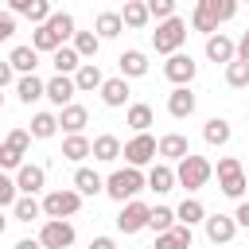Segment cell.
<instances>
[{"instance_id":"836d02e7","label":"cell","mask_w":249,"mask_h":249,"mask_svg":"<svg viewBox=\"0 0 249 249\" xmlns=\"http://www.w3.org/2000/svg\"><path fill=\"white\" fill-rule=\"evenodd\" d=\"M27 132H31L35 140H47V136H54V132H58V117H54V113H35Z\"/></svg>"},{"instance_id":"603a6c76","label":"cell","mask_w":249,"mask_h":249,"mask_svg":"<svg viewBox=\"0 0 249 249\" xmlns=\"http://www.w3.org/2000/svg\"><path fill=\"white\" fill-rule=\"evenodd\" d=\"M156 249H191V226H171L167 233H156Z\"/></svg>"},{"instance_id":"6da1fadb","label":"cell","mask_w":249,"mask_h":249,"mask_svg":"<svg viewBox=\"0 0 249 249\" xmlns=\"http://www.w3.org/2000/svg\"><path fill=\"white\" fill-rule=\"evenodd\" d=\"M214 175V167H210V160L206 156H183L179 160V167H175V183L179 187H187V191H198V187H206V179Z\"/></svg>"},{"instance_id":"ba28073f","label":"cell","mask_w":249,"mask_h":249,"mask_svg":"<svg viewBox=\"0 0 249 249\" xmlns=\"http://www.w3.org/2000/svg\"><path fill=\"white\" fill-rule=\"evenodd\" d=\"M121 152H124L128 167H144V163H152V160H156V140H152L148 132H136Z\"/></svg>"},{"instance_id":"9c48e42d","label":"cell","mask_w":249,"mask_h":249,"mask_svg":"<svg viewBox=\"0 0 249 249\" xmlns=\"http://www.w3.org/2000/svg\"><path fill=\"white\" fill-rule=\"evenodd\" d=\"M195 70H198V66H195V58H191V54H179V51H175V54H167V62H163V78H167V82H175V86H191Z\"/></svg>"},{"instance_id":"11a10c76","label":"cell","mask_w":249,"mask_h":249,"mask_svg":"<svg viewBox=\"0 0 249 249\" xmlns=\"http://www.w3.org/2000/svg\"><path fill=\"white\" fill-rule=\"evenodd\" d=\"M0 105H4V93H0Z\"/></svg>"},{"instance_id":"74e56055","label":"cell","mask_w":249,"mask_h":249,"mask_svg":"<svg viewBox=\"0 0 249 249\" xmlns=\"http://www.w3.org/2000/svg\"><path fill=\"white\" fill-rule=\"evenodd\" d=\"M148 226H152L156 233H167V230L175 226V210H171V206H152V210H148Z\"/></svg>"},{"instance_id":"5bb4252c","label":"cell","mask_w":249,"mask_h":249,"mask_svg":"<svg viewBox=\"0 0 249 249\" xmlns=\"http://www.w3.org/2000/svg\"><path fill=\"white\" fill-rule=\"evenodd\" d=\"M70 78H74V89H78V93L101 89V82H105V78H101V70H97V62H82V66H78Z\"/></svg>"},{"instance_id":"d590c367","label":"cell","mask_w":249,"mask_h":249,"mask_svg":"<svg viewBox=\"0 0 249 249\" xmlns=\"http://www.w3.org/2000/svg\"><path fill=\"white\" fill-rule=\"evenodd\" d=\"M86 156H89V140H86L82 132H74V136L62 140V160H74V163H78V160H86Z\"/></svg>"},{"instance_id":"e575fe53","label":"cell","mask_w":249,"mask_h":249,"mask_svg":"<svg viewBox=\"0 0 249 249\" xmlns=\"http://www.w3.org/2000/svg\"><path fill=\"white\" fill-rule=\"evenodd\" d=\"M51 62H54V70H58V74H74V70L82 66V58H78V51H74V47H58V51L51 54Z\"/></svg>"},{"instance_id":"7c38bea8","label":"cell","mask_w":249,"mask_h":249,"mask_svg":"<svg viewBox=\"0 0 249 249\" xmlns=\"http://www.w3.org/2000/svg\"><path fill=\"white\" fill-rule=\"evenodd\" d=\"M74 93H78V89H74V78H70V74H54V78L47 82V89H43V97H51L58 109H62V105H70V97H74Z\"/></svg>"},{"instance_id":"c3c4849f","label":"cell","mask_w":249,"mask_h":249,"mask_svg":"<svg viewBox=\"0 0 249 249\" xmlns=\"http://www.w3.org/2000/svg\"><path fill=\"white\" fill-rule=\"evenodd\" d=\"M233 222H237V226H245V230H249V202H241V206H237V210H233Z\"/></svg>"},{"instance_id":"ac0fdd59","label":"cell","mask_w":249,"mask_h":249,"mask_svg":"<svg viewBox=\"0 0 249 249\" xmlns=\"http://www.w3.org/2000/svg\"><path fill=\"white\" fill-rule=\"evenodd\" d=\"M218 187H222V195L226 198H241L245 195V171H241V163L237 167H230V171H218Z\"/></svg>"},{"instance_id":"bcb514c9","label":"cell","mask_w":249,"mask_h":249,"mask_svg":"<svg viewBox=\"0 0 249 249\" xmlns=\"http://www.w3.org/2000/svg\"><path fill=\"white\" fill-rule=\"evenodd\" d=\"M12 35H16V16L12 12H0V43L12 39Z\"/></svg>"},{"instance_id":"8992f818","label":"cell","mask_w":249,"mask_h":249,"mask_svg":"<svg viewBox=\"0 0 249 249\" xmlns=\"http://www.w3.org/2000/svg\"><path fill=\"white\" fill-rule=\"evenodd\" d=\"M39 245L43 249H70L74 245V226L66 218H47L39 230Z\"/></svg>"},{"instance_id":"681fc988","label":"cell","mask_w":249,"mask_h":249,"mask_svg":"<svg viewBox=\"0 0 249 249\" xmlns=\"http://www.w3.org/2000/svg\"><path fill=\"white\" fill-rule=\"evenodd\" d=\"M27 8H31V0H8V12H12V16H23Z\"/></svg>"},{"instance_id":"484cf974","label":"cell","mask_w":249,"mask_h":249,"mask_svg":"<svg viewBox=\"0 0 249 249\" xmlns=\"http://www.w3.org/2000/svg\"><path fill=\"white\" fill-rule=\"evenodd\" d=\"M8 66L19 70V74H35V66H39V51H35V47H16V51L8 54Z\"/></svg>"},{"instance_id":"d4e9b609","label":"cell","mask_w":249,"mask_h":249,"mask_svg":"<svg viewBox=\"0 0 249 249\" xmlns=\"http://www.w3.org/2000/svg\"><path fill=\"white\" fill-rule=\"evenodd\" d=\"M74 191H78V195H101V191H105V179H101L93 167H78V171H74Z\"/></svg>"},{"instance_id":"60d3db41","label":"cell","mask_w":249,"mask_h":249,"mask_svg":"<svg viewBox=\"0 0 249 249\" xmlns=\"http://www.w3.org/2000/svg\"><path fill=\"white\" fill-rule=\"evenodd\" d=\"M31 47H35V51H51V54H54L62 43L54 39V31H51V27H43V23H39V27H35V35H31Z\"/></svg>"},{"instance_id":"f5cc1de1","label":"cell","mask_w":249,"mask_h":249,"mask_svg":"<svg viewBox=\"0 0 249 249\" xmlns=\"http://www.w3.org/2000/svg\"><path fill=\"white\" fill-rule=\"evenodd\" d=\"M16 249H43V245H39V237H35V241H31V237H23V241H16Z\"/></svg>"},{"instance_id":"83f0119b","label":"cell","mask_w":249,"mask_h":249,"mask_svg":"<svg viewBox=\"0 0 249 249\" xmlns=\"http://www.w3.org/2000/svg\"><path fill=\"white\" fill-rule=\"evenodd\" d=\"M121 31H124L121 12H101V16H97V23H93V35H97V39H117Z\"/></svg>"},{"instance_id":"2e32d148","label":"cell","mask_w":249,"mask_h":249,"mask_svg":"<svg viewBox=\"0 0 249 249\" xmlns=\"http://www.w3.org/2000/svg\"><path fill=\"white\" fill-rule=\"evenodd\" d=\"M167 113H171V117H179V121H183V117H191V113H195V93H191L187 86H175V89L167 93Z\"/></svg>"},{"instance_id":"9f6ffc18","label":"cell","mask_w":249,"mask_h":249,"mask_svg":"<svg viewBox=\"0 0 249 249\" xmlns=\"http://www.w3.org/2000/svg\"><path fill=\"white\" fill-rule=\"evenodd\" d=\"M121 4H128V0H121Z\"/></svg>"},{"instance_id":"816d5d0a","label":"cell","mask_w":249,"mask_h":249,"mask_svg":"<svg viewBox=\"0 0 249 249\" xmlns=\"http://www.w3.org/2000/svg\"><path fill=\"white\" fill-rule=\"evenodd\" d=\"M8 82H12V66H8V62H0V89H4Z\"/></svg>"},{"instance_id":"7a4b0ae2","label":"cell","mask_w":249,"mask_h":249,"mask_svg":"<svg viewBox=\"0 0 249 249\" xmlns=\"http://www.w3.org/2000/svg\"><path fill=\"white\" fill-rule=\"evenodd\" d=\"M140 191H144V175H140V167H121V171H113V175L105 179V195L117 198V202L136 198Z\"/></svg>"},{"instance_id":"ab89813d","label":"cell","mask_w":249,"mask_h":249,"mask_svg":"<svg viewBox=\"0 0 249 249\" xmlns=\"http://www.w3.org/2000/svg\"><path fill=\"white\" fill-rule=\"evenodd\" d=\"M226 82H230L233 89H241V86H249V62H241V58H233V62H226Z\"/></svg>"},{"instance_id":"cb8c5ba5","label":"cell","mask_w":249,"mask_h":249,"mask_svg":"<svg viewBox=\"0 0 249 249\" xmlns=\"http://www.w3.org/2000/svg\"><path fill=\"white\" fill-rule=\"evenodd\" d=\"M230 136H233V128H230V121H226V117H210V121L202 124V140H206V144H214V148H222Z\"/></svg>"},{"instance_id":"5b68a950","label":"cell","mask_w":249,"mask_h":249,"mask_svg":"<svg viewBox=\"0 0 249 249\" xmlns=\"http://www.w3.org/2000/svg\"><path fill=\"white\" fill-rule=\"evenodd\" d=\"M39 206H43V214H47V218H70V214H78L82 195H78L74 187H62V191H51Z\"/></svg>"},{"instance_id":"7402d4cb","label":"cell","mask_w":249,"mask_h":249,"mask_svg":"<svg viewBox=\"0 0 249 249\" xmlns=\"http://www.w3.org/2000/svg\"><path fill=\"white\" fill-rule=\"evenodd\" d=\"M195 8H198V12H206L214 23H226V19H233V16H237V0H198Z\"/></svg>"},{"instance_id":"9a60e30c","label":"cell","mask_w":249,"mask_h":249,"mask_svg":"<svg viewBox=\"0 0 249 249\" xmlns=\"http://www.w3.org/2000/svg\"><path fill=\"white\" fill-rule=\"evenodd\" d=\"M101 101L109 109H121L128 101V78H105L101 82Z\"/></svg>"},{"instance_id":"44dd1931","label":"cell","mask_w":249,"mask_h":249,"mask_svg":"<svg viewBox=\"0 0 249 249\" xmlns=\"http://www.w3.org/2000/svg\"><path fill=\"white\" fill-rule=\"evenodd\" d=\"M86 121H89V113H86L82 105H62V113H58V128H62L66 136L82 132V128H86Z\"/></svg>"},{"instance_id":"52a82bcc","label":"cell","mask_w":249,"mask_h":249,"mask_svg":"<svg viewBox=\"0 0 249 249\" xmlns=\"http://www.w3.org/2000/svg\"><path fill=\"white\" fill-rule=\"evenodd\" d=\"M148 202H140V198H128L124 206H121V214H117V230L121 233H140L144 226H148Z\"/></svg>"},{"instance_id":"6f0895ef","label":"cell","mask_w":249,"mask_h":249,"mask_svg":"<svg viewBox=\"0 0 249 249\" xmlns=\"http://www.w3.org/2000/svg\"><path fill=\"white\" fill-rule=\"evenodd\" d=\"M245 4H249V0H245Z\"/></svg>"},{"instance_id":"ffe728a7","label":"cell","mask_w":249,"mask_h":249,"mask_svg":"<svg viewBox=\"0 0 249 249\" xmlns=\"http://www.w3.org/2000/svg\"><path fill=\"white\" fill-rule=\"evenodd\" d=\"M117 66H121V78H144L148 74V54L144 51H124L117 58Z\"/></svg>"},{"instance_id":"f35d334b","label":"cell","mask_w":249,"mask_h":249,"mask_svg":"<svg viewBox=\"0 0 249 249\" xmlns=\"http://www.w3.org/2000/svg\"><path fill=\"white\" fill-rule=\"evenodd\" d=\"M97 47H101V39H97L93 31H74V51H78V58H93Z\"/></svg>"},{"instance_id":"4316f807","label":"cell","mask_w":249,"mask_h":249,"mask_svg":"<svg viewBox=\"0 0 249 249\" xmlns=\"http://www.w3.org/2000/svg\"><path fill=\"white\" fill-rule=\"evenodd\" d=\"M144 187H152L156 195H167V191L175 187V171H171L167 163H156V167L148 171V179H144Z\"/></svg>"},{"instance_id":"7dc6e473","label":"cell","mask_w":249,"mask_h":249,"mask_svg":"<svg viewBox=\"0 0 249 249\" xmlns=\"http://www.w3.org/2000/svg\"><path fill=\"white\" fill-rule=\"evenodd\" d=\"M233 58H241V62H249V31L233 43Z\"/></svg>"},{"instance_id":"f546056e","label":"cell","mask_w":249,"mask_h":249,"mask_svg":"<svg viewBox=\"0 0 249 249\" xmlns=\"http://www.w3.org/2000/svg\"><path fill=\"white\" fill-rule=\"evenodd\" d=\"M43 27H51L58 43H66V39H74V16H70V12H51V19H47Z\"/></svg>"},{"instance_id":"30bf717a","label":"cell","mask_w":249,"mask_h":249,"mask_svg":"<svg viewBox=\"0 0 249 249\" xmlns=\"http://www.w3.org/2000/svg\"><path fill=\"white\" fill-rule=\"evenodd\" d=\"M202 222H206V237H210L214 245H226V241H233V233H237L233 214H210V218H202Z\"/></svg>"},{"instance_id":"f6af8a7d","label":"cell","mask_w":249,"mask_h":249,"mask_svg":"<svg viewBox=\"0 0 249 249\" xmlns=\"http://www.w3.org/2000/svg\"><path fill=\"white\" fill-rule=\"evenodd\" d=\"M19 195H16V179H8L4 171H0V206H12Z\"/></svg>"},{"instance_id":"d6986e66","label":"cell","mask_w":249,"mask_h":249,"mask_svg":"<svg viewBox=\"0 0 249 249\" xmlns=\"http://www.w3.org/2000/svg\"><path fill=\"white\" fill-rule=\"evenodd\" d=\"M206 58L210 62H233V39H226L222 31L206 35Z\"/></svg>"},{"instance_id":"7bdbcfd3","label":"cell","mask_w":249,"mask_h":249,"mask_svg":"<svg viewBox=\"0 0 249 249\" xmlns=\"http://www.w3.org/2000/svg\"><path fill=\"white\" fill-rule=\"evenodd\" d=\"M191 27H195V31H202V35H214V31H218V23H214L206 12H198V8L191 12Z\"/></svg>"},{"instance_id":"8fae6325","label":"cell","mask_w":249,"mask_h":249,"mask_svg":"<svg viewBox=\"0 0 249 249\" xmlns=\"http://www.w3.org/2000/svg\"><path fill=\"white\" fill-rule=\"evenodd\" d=\"M43 183H47V171L39 163H19L16 167V191L35 195V191H43Z\"/></svg>"},{"instance_id":"4fadbf2b","label":"cell","mask_w":249,"mask_h":249,"mask_svg":"<svg viewBox=\"0 0 249 249\" xmlns=\"http://www.w3.org/2000/svg\"><path fill=\"white\" fill-rule=\"evenodd\" d=\"M156 156H163V160H183V156H191V144H187V136L167 132V136L156 140Z\"/></svg>"},{"instance_id":"f1b7e54d","label":"cell","mask_w":249,"mask_h":249,"mask_svg":"<svg viewBox=\"0 0 249 249\" xmlns=\"http://www.w3.org/2000/svg\"><path fill=\"white\" fill-rule=\"evenodd\" d=\"M148 19H152V16H148V4H140V0H128V4H124V12H121V23H124V27H132V31H140Z\"/></svg>"},{"instance_id":"4dcf8cb0","label":"cell","mask_w":249,"mask_h":249,"mask_svg":"<svg viewBox=\"0 0 249 249\" xmlns=\"http://www.w3.org/2000/svg\"><path fill=\"white\" fill-rule=\"evenodd\" d=\"M124 121H128V128H132V132H148V124H152L156 117H152V105H144V101H136V105H128V113H124Z\"/></svg>"},{"instance_id":"f907efd6","label":"cell","mask_w":249,"mask_h":249,"mask_svg":"<svg viewBox=\"0 0 249 249\" xmlns=\"http://www.w3.org/2000/svg\"><path fill=\"white\" fill-rule=\"evenodd\" d=\"M89 249H117V241H113V237H93Z\"/></svg>"},{"instance_id":"8d00e7d4","label":"cell","mask_w":249,"mask_h":249,"mask_svg":"<svg viewBox=\"0 0 249 249\" xmlns=\"http://www.w3.org/2000/svg\"><path fill=\"white\" fill-rule=\"evenodd\" d=\"M12 214H16L19 222H31V218H39V214H43V206L35 202V195H19V198L12 202Z\"/></svg>"},{"instance_id":"d6a6232c","label":"cell","mask_w":249,"mask_h":249,"mask_svg":"<svg viewBox=\"0 0 249 249\" xmlns=\"http://www.w3.org/2000/svg\"><path fill=\"white\" fill-rule=\"evenodd\" d=\"M43 89H47V82H39L35 74H23V78H19V86H16V93H19V101H23V105L39 101V97H43Z\"/></svg>"},{"instance_id":"db71d44e","label":"cell","mask_w":249,"mask_h":249,"mask_svg":"<svg viewBox=\"0 0 249 249\" xmlns=\"http://www.w3.org/2000/svg\"><path fill=\"white\" fill-rule=\"evenodd\" d=\"M4 226H8V218H4V214H0V233H4Z\"/></svg>"},{"instance_id":"1f68e13d","label":"cell","mask_w":249,"mask_h":249,"mask_svg":"<svg viewBox=\"0 0 249 249\" xmlns=\"http://www.w3.org/2000/svg\"><path fill=\"white\" fill-rule=\"evenodd\" d=\"M202 218H206V210H202L198 198H183V202L175 206V222H179V226H195V222H202Z\"/></svg>"},{"instance_id":"ee69618b","label":"cell","mask_w":249,"mask_h":249,"mask_svg":"<svg viewBox=\"0 0 249 249\" xmlns=\"http://www.w3.org/2000/svg\"><path fill=\"white\" fill-rule=\"evenodd\" d=\"M148 16H156V19H171V16H175V0H148Z\"/></svg>"},{"instance_id":"e0dca14e","label":"cell","mask_w":249,"mask_h":249,"mask_svg":"<svg viewBox=\"0 0 249 249\" xmlns=\"http://www.w3.org/2000/svg\"><path fill=\"white\" fill-rule=\"evenodd\" d=\"M89 156L101 160V163H113V160L121 156V140H117L113 132H101L97 140H89Z\"/></svg>"},{"instance_id":"277c9868","label":"cell","mask_w":249,"mask_h":249,"mask_svg":"<svg viewBox=\"0 0 249 249\" xmlns=\"http://www.w3.org/2000/svg\"><path fill=\"white\" fill-rule=\"evenodd\" d=\"M27 144H31V132H27V128H12V132L0 140V171H12V167H19V163H23V152H27Z\"/></svg>"},{"instance_id":"b9f144b4","label":"cell","mask_w":249,"mask_h":249,"mask_svg":"<svg viewBox=\"0 0 249 249\" xmlns=\"http://www.w3.org/2000/svg\"><path fill=\"white\" fill-rule=\"evenodd\" d=\"M23 16H27L31 23H47V19H51V0H31V8H27Z\"/></svg>"},{"instance_id":"3957f363","label":"cell","mask_w":249,"mask_h":249,"mask_svg":"<svg viewBox=\"0 0 249 249\" xmlns=\"http://www.w3.org/2000/svg\"><path fill=\"white\" fill-rule=\"evenodd\" d=\"M152 43H156V51H160V54H175V51L187 43V23H183L179 16L160 19V23H156V31H152Z\"/></svg>"}]
</instances>
